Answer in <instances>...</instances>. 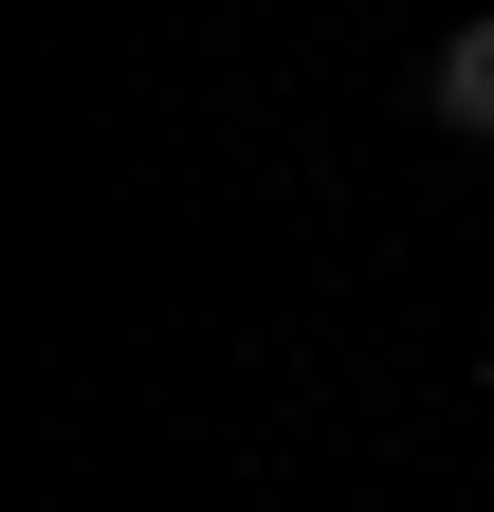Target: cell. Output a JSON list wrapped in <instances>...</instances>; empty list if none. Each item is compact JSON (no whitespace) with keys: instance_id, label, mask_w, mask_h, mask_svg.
I'll use <instances>...</instances> for the list:
<instances>
[{"instance_id":"6da1fadb","label":"cell","mask_w":494,"mask_h":512,"mask_svg":"<svg viewBox=\"0 0 494 512\" xmlns=\"http://www.w3.org/2000/svg\"><path fill=\"white\" fill-rule=\"evenodd\" d=\"M421 110H440L458 147H494V19H458V37H440V74H421Z\"/></svg>"}]
</instances>
